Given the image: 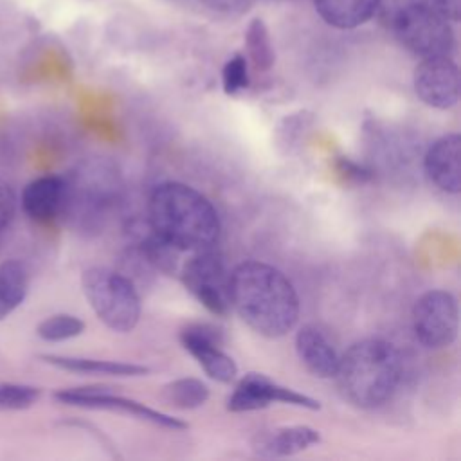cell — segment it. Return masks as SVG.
Listing matches in <instances>:
<instances>
[{"label": "cell", "mask_w": 461, "mask_h": 461, "mask_svg": "<svg viewBox=\"0 0 461 461\" xmlns=\"http://www.w3.org/2000/svg\"><path fill=\"white\" fill-rule=\"evenodd\" d=\"M229 301L259 335H286L299 319V297L290 279L272 265L243 261L230 270Z\"/></svg>", "instance_id": "1"}, {"label": "cell", "mask_w": 461, "mask_h": 461, "mask_svg": "<svg viewBox=\"0 0 461 461\" xmlns=\"http://www.w3.org/2000/svg\"><path fill=\"white\" fill-rule=\"evenodd\" d=\"M149 229L178 250L212 249L220 218L212 203L194 187L180 182L158 184L148 202Z\"/></svg>", "instance_id": "2"}, {"label": "cell", "mask_w": 461, "mask_h": 461, "mask_svg": "<svg viewBox=\"0 0 461 461\" xmlns=\"http://www.w3.org/2000/svg\"><path fill=\"white\" fill-rule=\"evenodd\" d=\"M400 376L396 348L384 339H362L339 357L333 378L344 400L360 409H375L391 400Z\"/></svg>", "instance_id": "3"}, {"label": "cell", "mask_w": 461, "mask_h": 461, "mask_svg": "<svg viewBox=\"0 0 461 461\" xmlns=\"http://www.w3.org/2000/svg\"><path fill=\"white\" fill-rule=\"evenodd\" d=\"M81 286L92 310L110 330L128 333L137 326L140 299L128 277L104 267H90L83 272Z\"/></svg>", "instance_id": "4"}, {"label": "cell", "mask_w": 461, "mask_h": 461, "mask_svg": "<svg viewBox=\"0 0 461 461\" xmlns=\"http://www.w3.org/2000/svg\"><path fill=\"white\" fill-rule=\"evenodd\" d=\"M389 25L402 47L420 58L450 56L456 45L452 23L429 2L411 0L389 14Z\"/></svg>", "instance_id": "5"}, {"label": "cell", "mask_w": 461, "mask_h": 461, "mask_svg": "<svg viewBox=\"0 0 461 461\" xmlns=\"http://www.w3.org/2000/svg\"><path fill=\"white\" fill-rule=\"evenodd\" d=\"M184 286L212 313L225 315L230 308L229 279L230 270L221 254L214 249L196 250L182 267Z\"/></svg>", "instance_id": "6"}, {"label": "cell", "mask_w": 461, "mask_h": 461, "mask_svg": "<svg viewBox=\"0 0 461 461\" xmlns=\"http://www.w3.org/2000/svg\"><path fill=\"white\" fill-rule=\"evenodd\" d=\"M412 328L418 342L429 349L450 346L459 330V308L447 290H429L412 308Z\"/></svg>", "instance_id": "7"}, {"label": "cell", "mask_w": 461, "mask_h": 461, "mask_svg": "<svg viewBox=\"0 0 461 461\" xmlns=\"http://www.w3.org/2000/svg\"><path fill=\"white\" fill-rule=\"evenodd\" d=\"M112 191L113 184L99 164H83L70 176H65V202L61 212H68L70 218L85 221L104 209Z\"/></svg>", "instance_id": "8"}, {"label": "cell", "mask_w": 461, "mask_h": 461, "mask_svg": "<svg viewBox=\"0 0 461 461\" xmlns=\"http://www.w3.org/2000/svg\"><path fill=\"white\" fill-rule=\"evenodd\" d=\"M412 86L427 106L438 110L452 108L461 94L457 63L450 56L421 58L412 74Z\"/></svg>", "instance_id": "9"}, {"label": "cell", "mask_w": 461, "mask_h": 461, "mask_svg": "<svg viewBox=\"0 0 461 461\" xmlns=\"http://www.w3.org/2000/svg\"><path fill=\"white\" fill-rule=\"evenodd\" d=\"M54 398L61 403L74 405V407H85V409H104V411H119L126 414H133L140 420L151 421L155 425H162L173 430L185 429L187 423L173 418L169 414L158 412L155 409L146 407L144 403H139L135 400L119 396L112 393L106 387H70V389H61L54 393Z\"/></svg>", "instance_id": "10"}, {"label": "cell", "mask_w": 461, "mask_h": 461, "mask_svg": "<svg viewBox=\"0 0 461 461\" xmlns=\"http://www.w3.org/2000/svg\"><path fill=\"white\" fill-rule=\"evenodd\" d=\"M272 402L288 403L310 411L321 409V403L303 393H297L290 387L279 385L277 382H272L268 376L261 373H247L236 385L234 393L230 394L227 402V409L232 412H243V411H256L270 405Z\"/></svg>", "instance_id": "11"}, {"label": "cell", "mask_w": 461, "mask_h": 461, "mask_svg": "<svg viewBox=\"0 0 461 461\" xmlns=\"http://www.w3.org/2000/svg\"><path fill=\"white\" fill-rule=\"evenodd\" d=\"M180 342L185 351H189L203 371L221 384H229L238 375L236 362L220 349L218 331L207 326H189L182 330Z\"/></svg>", "instance_id": "12"}, {"label": "cell", "mask_w": 461, "mask_h": 461, "mask_svg": "<svg viewBox=\"0 0 461 461\" xmlns=\"http://www.w3.org/2000/svg\"><path fill=\"white\" fill-rule=\"evenodd\" d=\"M423 169L438 189L457 194L461 191V137L448 133L430 144L423 157Z\"/></svg>", "instance_id": "13"}, {"label": "cell", "mask_w": 461, "mask_h": 461, "mask_svg": "<svg viewBox=\"0 0 461 461\" xmlns=\"http://www.w3.org/2000/svg\"><path fill=\"white\" fill-rule=\"evenodd\" d=\"M65 202V176L45 175L31 180L20 196L22 211L36 221H47L61 212Z\"/></svg>", "instance_id": "14"}, {"label": "cell", "mask_w": 461, "mask_h": 461, "mask_svg": "<svg viewBox=\"0 0 461 461\" xmlns=\"http://www.w3.org/2000/svg\"><path fill=\"white\" fill-rule=\"evenodd\" d=\"M295 349L301 364L319 378H333L339 355L326 335L315 326H303L295 335Z\"/></svg>", "instance_id": "15"}, {"label": "cell", "mask_w": 461, "mask_h": 461, "mask_svg": "<svg viewBox=\"0 0 461 461\" xmlns=\"http://www.w3.org/2000/svg\"><path fill=\"white\" fill-rule=\"evenodd\" d=\"M319 441V430L306 425H294L259 432L252 441V448L256 454L265 457H283L294 456Z\"/></svg>", "instance_id": "16"}, {"label": "cell", "mask_w": 461, "mask_h": 461, "mask_svg": "<svg viewBox=\"0 0 461 461\" xmlns=\"http://www.w3.org/2000/svg\"><path fill=\"white\" fill-rule=\"evenodd\" d=\"M315 13L335 29H357L380 9L382 0H312Z\"/></svg>", "instance_id": "17"}, {"label": "cell", "mask_w": 461, "mask_h": 461, "mask_svg": "<svg viewBox=\"0 0 461 461\" xmlns=\"http://www.w3.org/2000/svg\"><path fill=\"white\" fill-rule=\"evenodd\" d=\"M45 364L54 367L72 371V373H85V375H112V376H139L146 375L149 369L146 366L126 364V362H113V360H95V358H83V357H65V355H40Z\"/></svg>", "instance_id": "18"}, {"label": "cell", "mask_w": 461, "mask_h": 461, "mask_svg": "<svg viewBox=\"0 0 461 461\" xmlns=\"http://www.w3.org/2000/svg\"><path fill=\"white\" fill-rule=\"evenodd\" d=\"M29 272L18 259L0 263V321H5L27 297Z\"/></svg>", "instance_id": "19"}, {"label": "cell", "mask_w": 461, "mask_h": 461, "mask_svg": "<svg viewBox=\"0 0 461 461\" xmlns=\"http://www.w3.org/2000/svg\"><path fill=\"white\" fill-rule=\"evenodd\" d=\"M245 49L247 58L250 59L252 67L259 72H267L274 67L276 50L270 38V31L263 18L254 16L245 31Z\"/></svg>", "instance_id": "20"}, {"label": "cell", "mask_w": 461, "mask_h": 461, "mask_svg": "<svg viewBox=\"0 0 461 461\" xmlns=\"http://www.w3.org/2000/svg\"><path fill=\"white\" fill-rule=\"evenodd\" d=\"M209 398V387L196 378H178L164 385L162 400L176 409H196Z\"/></svg>", "instance_id": "21"}, {"label": "cell", "mask_w": 461, "mask_h": 461, "mask_svg": "<svg viewBox=\"0 0 461 461\" xmlns=\"http://www.w3.org/2000/svg\"><path fill=\"white\" fill-rule=\"evenodd\" d=\"M83 330H85V322L79 317L70 313L50 315L36 326L38 337L47 342H61V340L74 339L81 335Z\"/></svg>", "instance_id": "22"}, {"label": "cell", "mask_w": 461, "mask_h": 461, "mask_svg": "<svg viewBox=\"0 0 461 461\" xmlns=\"http://www.w3.org/2000/svg\"><path fill=\"white\" fill-rule=\"evenodd\" d=\"M40 387L29 384L0 382V411H23L40 400Z\"/></svg>", "instance_id": "23"}, {"label": "cell", "mask_w": 461, "mask_h": 461, "mask_svg": "<svg viewBox=\"0 0 461 461\" xmlns=\"http://www.w3.org/2000/svg\"><path fill=\"white\" fill-rule=\"evenodd\" d=\"M221 85L227 95H234L249 86V63L240 52L230 56L221 68Z\"/></svg>", "instance_id": "24"}, {"label": "cell", "mask_w": 461, "mask_h": 461, "mask_svg": "<svg viewBox=\"0 0 461 461\" xmlns=\"http://www.w3.org/2000/svg\"><path fill=\"white\" fill-rule=\"evenodd\" d=\"M16 211V194L7 180L0 176V230L13 220Z\"/></svg>", "instance_id": "25"}, {"label": "cell", "mask_w": 461, "mask_h": 461, "mask_svg": "<svg viewBox=\"0 0 461 461\" xmlns=\"http://www.w3.org/2000/svg\"><path fill=\"white\" fill-rule=\"evenodd\" d=\"M198 2L218 13H243L252 0H198Z\"/></svg>", "instance_id": "26"}, {"label": "cell", "mask_w": 461, "mask_h": 461, "mask_svg": "<svg viewBox=\"0 0 461 461\" xmlns=\"http://www.w3.org/2000/svg\"><path fill=\"white\" fill-rule=\"evenodd\" d=\"M430 5L450 23H457L461 20V0H430Z\"/></svg>", "instance_id": "27"}]
</instances>
